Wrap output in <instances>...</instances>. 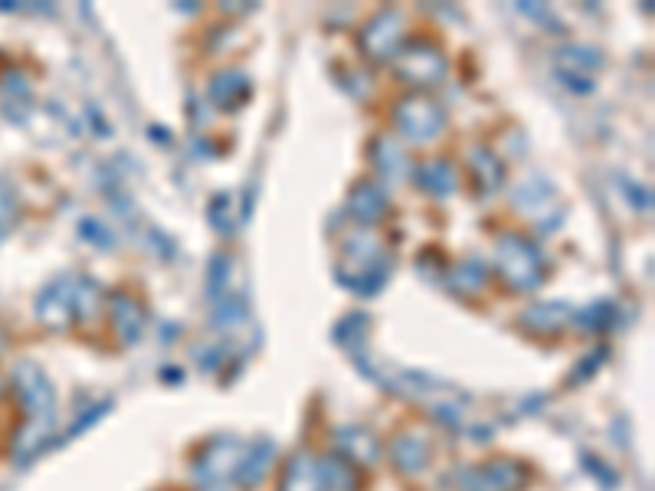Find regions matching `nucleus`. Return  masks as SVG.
<instances>
[{"mask_svg":"<svg viewBox=\"0 0 655 491\" xmlns=\"http://www.w3.org/2000/svg\"><path fill=\"white\" fill-rule=\"evenodd\" d=\"M393 119H396V128H400V134L406 141L423 144V141H433V138L443 134V128H446V109L436 99L416 92V96H406L396 106V116Z\"/></svg>","mask_w":655,"mask_h":491,"instance_id":"obj_1","label":"nucleus"},{"mask_svg":"<svg viewBox=\"0 0 655 491\" xmlns=\"http://www.w3.org/2000/svg\"><path fill=\"white\" fill-rule=\"evenodd\" d=\"M396 76L410 86H436L446 76V57L440 47L426 43V40H410L406 47L396 50Z\"/></svg>","mask_w":655,"mask_h":491,"instance_id":"obj_2","label":"nucleus"},{"mask_svg":"<svg viewBox=\"0 0 655 491\" xmlns=\"http://www.w3.org/2000/svg\"><path fill=\"white\" fill-rule=\"evenodd\" d=\"M498 269L508 279V285L527 292L541 282V269H544L541 249L524 237H505L498 243Z\"/></svg>","mask_w":655,"mask_h":491,"instance_id":"obj_3","label":"nucleus"},{"mask_svg":"<svg viewBox=\"0 0 655 491\" xmlns=\"http://www.w3.org/2000/svg\"><path fill=\"white\" fill-rule=\"evenodd\" d=\"M240 455H243V442L236 435H223V439L210 442L194 462V479L203 485H220V479L236 472Z\"/></svg>","mask_w":655,"mask_h":491,"instance_id":"obj_4","label":"nucleus"},{"mask_svg":"<svg viewBox=\"0 0 655 491\" xmlns=\"http://www.w3.org/2000/svg\"><path fill=\"white\" fill-rule=\"evenodd\" d=\"M527 482L524 469L512 459H492L485 465H475L462 475V491H518Z\"/></svg>","mask_w":655,"mask_h":491,"instance_id":"obj_5","label":"nucleus"},{"mask_svg":"<svg viewBox=\"0 0 655 491\" xmlns=\"http://www.w3.org/2000/svg\"><path fill=\"white\" fill-rule=\"evenodd\" d=\"M400 47H403V17H400V10H381L361 30V50L371 60H393Z\"/></svg>","mask_w":655,"mask_h":491,"instance_id":"obj_6","label":"nucleus"},{"mask_svg":"<svg viewBox=\"0 0 655 491\" xmlns=\"http://www.w3.org/2000/svg\"><path fill=\"white\" fill-rule=\"evenodd\" d=\"M17 390L23 393V407L33 413V423L53 420V387L40 370L30 368V364L17 370Z\"/></svg>","mask_w":655,"mask_h":491,"instance_id":"obj_7","label":"nucleus"},{"mask_svg":"<svg viewBox=\"0 0 655 491\" xmlns=\"http://www.w3.org/2000/svg\"><path fill=\"white\" fill-rule=\"evenodd\" d=\"M272 459H275V442L272 439H256L253 445H246L243 455H240V465L233 472L240 489H256L262 479L269 475Z\"/></svg>","mask_w":655,"mask_h":491,"instance_id":"obj_8","label":"nucleus"},{"mask_svg":"<svg viewBox=\"0 0 655 491\" xmlns=\"http://www.w3.org/2000/svg\"><path fill=\"white\" fill-rule=\"evenodd\" d=\"M279 491H325V479H322L319 459L309 455V452L292 455V462L285 465V475H282Z\"/></svg>","mask_w":655,"mask_h":491,"instance_id":"obj_9","label":"nucleus"},{"mask_svg":"<svg viewBox=\"0 0 655 491\" xmlns=\"http://www.w3.org/2000/svg\"><path fill=\"white\" fill-rule=\"evenodd\" d=\"M391 455L393 465H396L400 472H406V475L423 472L426 462H430V442H426V435H420V432H403V435H396Z\"/></svg>","mask_w":655,"mask_h":491,"instance_id":"obj_10","label":"nucleus"},{"mask_svg":"<svg viewBox=\"0 0 655 491\" xmlns=\"http://www.w3.org/2000/svg\"><path fill=\"white\" fill-rule=\"evenodd\" d=\"M347 210L357 223H377L387 210V193L381 184H357L347 197Z\"/></svg>","mask_w":655,"mask_h":491,"instance_id":"obj_11","label":"nucleus"},{"mask_svg":"<svg viewBox=\"0 0 655 491\" xmlns=\"http://www.w3.org/2000/svg\"><path fill=\"white\" fill-rule=\"evenodd\" d=\"M337 449H344V455L357 459V462H377L381 455V442L361 427H347L337 432Z\"/></svg>","mask_w":655,"mask_h":491,"instance_id":"obj_12","label":"nucleus"},{"mask_svg":"<svg viewBox=\"0 0 655 491\" xmlns=\"http://www.w3.org/2000/svg\"><path fill=\"white\" fill-rule=\"evenodd\" d=\"M416 181L423 190L436 193V197H450L456 190V168L450 161H426L420 171H416Z\"/></svg>","mask_w":655,"mask_h":491,"instance_id":"obj_13","label":"nucleus"},{"mask_svg":"<svg viewBox=\"0 0 655 491\" xmlns=\"http://www.w3.org/2000/svg\"><path fill=\"white\" fill-rule=\"evenodd\" d=\"M571 318V308L557 305V302H544V305H534L524 311V324L537 334H554L567 324Z\"/></svg>","mask_w":655,"mask_h":491,"instance_id":"obj_14","label":"nucleus"},{"mask_svg":"<svg viewBox=\"0 0 655 491\" xmlns=\"http://www.w3.org/2000/svg\"><path fill=\"white\" fill-rule=\"evenodd\" d=\"M210 96L220 102V106H240L246 96H250V82L240 69H230V72H220L210 86Z\"/></svg>","mask_w":655,"mask_h":491,"instance_id":"obj_15","label":"nucleus"},{"mask_svg":"<svg viewBox=\"0 0 655 491\" xmlns=\"http://www.w3.org/2000/svg\"><path fill=\"white\" fill-rule=\"evenodd\" d=\"M322 465V479H325V491H354L357 489V472L354 462H347L344 455H328L319 462Z\"/></svg>","mask_w":655,"mask_h":491,"instance_id":"obj_16","label":"nucleus"},{"mask_svg":"<svg viewBox=\"0 0 655 491\" xmlns=\"http://www.w3.org/2000/svg\"><path fill=\"white\" fill-rule=\"evenodd\" d=\"M112 308H115V328H119V334H122L129 344H134L138 334H141V328H144L141 305H138L134 299H129V295H119V299L112 302Z\"/></svg>","mask_w":655,"mask_h":491,"instance_id":"obj_17","label":"nucleus"},{"mask_svg":"<svg viewBox=\"0 0 655 491\" xmlns=\"http://www.w3.org/2000/svg\"><path fill=\"white\" fill-rule=\"evenodd\" d=\"M488 282V269L478 262H458L450 269V289L458 295H475Z\"/></svg>","mask_w":655,"mask_h":491,"instance_id":"obj_18","label":"nucleus"},{"mask_svg":"<svg viewBox=\"0 0 655 491\" xmlns=\"http://www.w3.org/2000/svg\"><path fill=\"white\" fill-rule=\"evenodd\" d=\"M468 164H472V171H475V178H478V187H482V190H495V187L505 181V168H502V161H498L492 151H485V148H475Z\"/></svg>","mask_w":655,"mask_h":491,"instance_id":"obj_19","label":"nucleus"},{"mask_svg":"<svg viewBox=\"0 0 655 491\" xmlns=\"http://www.w3.org/2000/svg\"><path fill=\"white\" fill-rule=\"evenodd\" d=\"M374 154H377V168L387 178H406V154L396 141H391V138L374 141Z\"/></svg>","mask_w":655,"mask_h":491,"instance_id":"obj_20","label":"nucleus"}]
</instances>
